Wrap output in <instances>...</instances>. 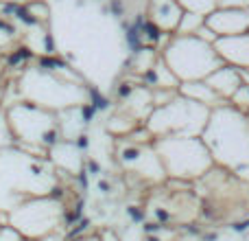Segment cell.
<instances>
[{"label": "cell", "instance_id": "6da1fadb", "mask_svg": "<svg viewBox=\"0 0 249 241\" xmlns=\"http://www.w3.org/2000/svg\"><path fill=\"white\" fill-rule=\"evenodd\" d=\"M206 145L225 167L236 171L249 167V117L236 105H219L208 119Z\"/></svg>", "mask_w": 249, "mask_h": 241}, {"label": "cell", "instance_id": "7a4b0ae2", "mask_svg": "<svg viewBox=\"0 0 249 241\" xmlns=\"http://www.w3.org/2000/svg\"><path fill=\"white\" fill-rule=\"evenodd\" d=\"M208 24L212 26L214 35L230 38V35H241L249 31V9H223L210 16Z\"/></svg>", "mask_w": 249, "mask_h": 241}, {"label": "cell", "instance_id": "3957f363", "mask_svg": "<svg viewBox=\"0 0 249 241\" xmlns=\"http://www.w3.org/2000/svg\"><path fill=\"white\" fill-rule=\"evenodd\" d=\"M214 48L221 55V60L228 61L230 66H236L241 70L249 68V31L241 35L219 38L214 42Z\"/></svg>", "mask_w": 249, "mask_h": 241}, {"label": "cell", "instance_id": "277c9868", "mask_svg": "<svg viewBox=\"0 0 249 241\" xmlns=\"http://www.w3.org/2000/svg\"><path fill=\"white\" fill-rule=\"evenodd\" d=\"M208 83L219 92L221 99H232L245 81H243L241 68H236V66H221V68H216L208 77Z\"/></svg>", "mask_w": 249, "mask_h": 241}]
</instances>
